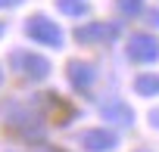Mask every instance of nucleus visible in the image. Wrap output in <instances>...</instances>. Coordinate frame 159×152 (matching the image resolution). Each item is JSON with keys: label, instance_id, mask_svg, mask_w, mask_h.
Returning a JSON list of instances; mask_svg holds the SVG:
<instances>
[{"label": "nucleus", "instance_id": "f03ea898", "mask_svg": "<svg viewBox=\"0 0 159 152\" xmlns=\"http://www.w3.org/2000/svg\"><path fill=\"white\" fill-rule=\"evenodd\" d=\"M140 90H159V81H140Z\"/></svg>", "mask_w": 159, "mask_h": 152}, {"label": "nucleus", "instance_id": "f257e3e1", "mask_svg": "<svg viewBox=\"0 0 159 152\" xmlns=\"http://www.w3.org/2000/svg\"><path fill=\"white\" fill-rule=\"evenodd\" d=\"M134 56H147V59H153V56H156V44L137 37V40H134Z\"/></svg>", "mask_w": 159, "mask_h": 152}]
</instances>
